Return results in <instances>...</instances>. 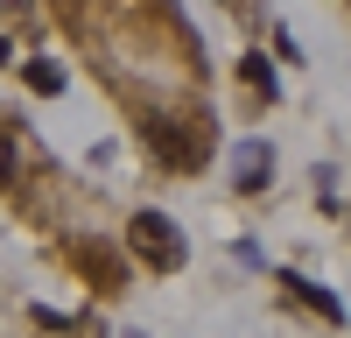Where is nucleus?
Segmentation results:
<instances>
[{
  "instance_id": "obj_7",
  "label": "nucleus",
  "mask_w": 351,
  "mask_h": 338,
  "mask_svg": "<svg viewBox=\"0 0 351 338\" xmlns=\"http://www.w3.org/2000/svg\"><path fill=\"white\" fill-rule=\"evenodd\" d=\"M0 177H14V141L0 134Z\"/></svg>"
},
{
  "instance_id": "obj_1",
  "label": "nucleus",
  "mask_w": 351,
  "mask_h": 338,
  "mask_svg": "<svg viewBox=\"0 0 351 338\" xmlns=\"http://www.w3.org/2000/svg\"><path fill=\"white\" fill-rule=\"evenodd\" d=\"M127 240H134V254H141L148 268H183V254H190L169 212H141V218L127 225Z\"/></svg>"
},
{
  "instance_id": "obj_4",
  "label": "nucleus",
  "mask_w": 351,
  "mask_h": 338,
  "mask_svg": "<svg viewBox=\"0 0 351 338\" xmlns=\"http://www.w3.org/2000/svg\"><path fill=\"white\" fill-rule=\"evenodd\" d=\"M148 141H155V148H162V155H169L176 169H190V162H197V148H190L183 134H169V127H148Z\"/></svg>"
},
{
  "instance_id": "obj_6",
  "label": "nucleus",
  "mask_w": 351,
  "mask_h": 338,
  "mask_svg": "<svg viewBox=\"0 0 351 338\" xmlns=\"http://www.w3.org/2000/svg\"><path fill=\"white\" fill-rule=\"evenodd\" d=\"M239 78H246V84H260V92L274 99V71H267V56H246V64H239Z\"/></svg>"
},
{
  "instance_id": "obj_2",
  "label": "nucleus",
  "mask_w": 351,
  "mask_h": 338,
  "mask_svg": "<svg viewBox=\"0 0 351 338\" xmlns=\"http://www.w3.org/2000/svg\"><path fill=\"white\" fill-rule=\"evenodd\" d=\"M281 282H288V289H295V296H302V303H316V310H324V317H330V324H337V317H344V303H337V296H330V289H316V282H302V275H281Z\"/></svg>"
},
{
  "instance_id": "obj_3",
  "label": "nucleus",
  "mask_w": 351,
  "mask_h": 338,
  "mask_svg": "<svg viewBox=\"0 0 351 338\" xmlns=\"http://www.w3.org/2000/svg\"><path fill=\"white\" fill-rule=\"evenodd\" d=\"M267 169H274V155L260 148V141H246V148H239V190H253L260 177H267Z\"/></svg>"
},
{
  "instance_id": "obj_5",
  "label": "nucleus",
  "mask_w": 351,
  "mask_h": 338,
  "mask_svg": "<svg viewBox=\"0 0 351 338\" xmlns=\"http://www.w3.org/2000/svg\"><path fill=\"white\" fill-rule=\"evenodd\" d=\"M28 84H36V92H64V71H56V64H43V56H36V64H28Z\"/></svg>"
},
{
  "instance_id": "obj_8",
  "label": "nucleus",
  "mask_w": 351,
  "mask_h": 338,
  "mask_svg": "<svg viewBox=\"0 0 351 338\" xmlns=\"http://www.w3.org/2000/svg\"><path fill=\"white\" fill-rule=\"evenodd\" d=\"M0 64H8V43H0Z\"/></svg>"
}]
</instances>
